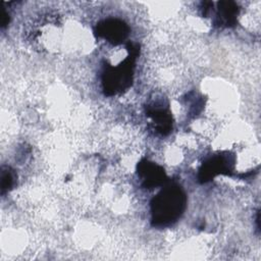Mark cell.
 Returning a JSON list of instances; mask_svg holds the SVG:
<instances>
[{
	"instance_id": "obj_1",
	"label": "cell",
	"mask_w": 261,
	"mask_h": 261,
	"mask_svg": "<svg viewBox=\"0 0 261 261\" xmlns=\"http://www.w3.org/2000/svg\"><path fill=\"white\" fill-rule=\"evenodd\" d=\"M186 202V195L178 186L165 187L151 202L152 224L166 226L173 223L182 214Z\"/></svg>"
},
{
	"instance_id": "obj_2",
	"label": "cell",
	"mask_w": 261,
	"mask_h": 261,
	"mask_svg": "<svg viewBox=\"0 0 261 261\" xmlns=\"http://www.w3.org/2000/svg\"><path fill=\"white\" fill-rule=\"evenodd\" d=\"M128 56L117 66L107 67L102 76L104 93L108 96L126 90L133 81L135 60L139 54V46L128 44Z\"/></svg>"
},
{
	"instance_id": "obj_3",
	"label": "cell",
	"mask_w": 261,
	"mask_h": 261,
	"mask_svg": "<svg viewBox=\"0 0 261 261\" xmlns=\"http://www.w3.org/2000/svg\"><path fill=\"white\" fill-rule=\"evenodd\" d=\"M233 156L229 155L227 152L218 154L205 163L199 171V179L201 182H206L217 174H228L232 169Z\"/></svg>"
},
{
	"instance_id": "obj_4",
	"label": "cell",
	"mask_w": 261,
	"mask_h": 261,
	"mask_svg": "<svg viewBox=\"0 0 261 261\" xmlns=\"http://www.w3.org/2000/svg\"><path fill=\"white\" fill-rule=\"evenodd\" d=\"M128 27L120 19L108 18L99 22L96 34L111 44L117 45L124 41L128 35Z\"/></svg>"
},
{
	"instance_id": "obj_5",
	"label": "cell",
	"mask_w": 261,
	"mask_h": 261,
	"mask_svg": "<svg viewBox=\"0 0 261 261\" xmlns=\"http://www.w3.org/2000/svg\"><path fill=\"white\" fill-rule=\"evenodd\" d=\"M138 175L142 181V186L146 189H154L162 186L167 180L164 169L146 159L138 164Z\"/></svg>"
},
{
	"instance_id": "obj_6",
	"label": "cell",
	"mask_w": 261,
	"mask_h": 261,
	"mask_svg": "<svg viewBox=\"0 0 261 261\" xmlns=\"http://www.w3.org/2000/svg\"><path fill=\"white\" fill-rule=\"evenodd\" d=\"M148 116L152 119L155 129L161 135H167L172 126V119L169 111L163 107H150L147 111Z\"/></svg>"
},
{
	"instance_id": "obj_7",
	"label": "cell",
	"mask_w": 261,
	"mask_h": 261,
	"mask_svg": "<svg viewBox=\"0 0 261 261\" xmlns=\"http://www.w3.org/2000/svg\"><path fill=\"white\" fill-rule=\"evenodd\" d=\"M239 14L238 5L232 1H221L217 3L216 23L221 27H231L237 22Z\"/></svg>"
},
{
	"instance_id": "obj_8",
	"label": "cell",
	"mask_w": 261,
	"mask_h": 261,
	"mask_svg": "<svg viewBox=\"0 0 261 261\" xmlns=\"http://www.w3.org/2000/svg\"><path fill=\"white\" fill-rule=\"evenodd\" d=\"M14 184L13 172L8 167H3L1 171V193L8 192Z\"/></svg>"
},
{
	"instance_id": "obj_9",
	"label": "cell",
	"mask_w": 261,
	"mask_h": 261,
	"mask_svg": "<svg viewBox=\"0 0 261 261\" xmlns=\"http://www.w3.org/2000/svg\"><path fill=\"white\" fill-rule=\"evenodd\" d=\"M8 21H9V15L5 10H3L2 11V16H1V25L4 28L5 25L8 24Z\"/></svg>"
}]
</instances>
